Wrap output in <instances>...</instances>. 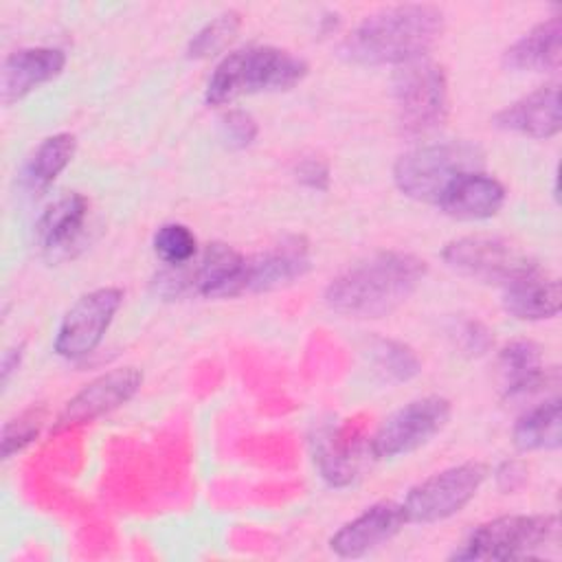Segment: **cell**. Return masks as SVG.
<instances>
[{
    "mask_svg": "<svg viewBox=\"0 0 562 562\" xmlns=\"http://www.w3.org/2000/svg\"><path fill=\"white\" fill-rule=\"evenodd\" d=\"M77 151V138L70 132H59L53 136H46L26 158L22 171H20V184L29 193H42L46 191L57 176L70 165Z\"/></svg>",
    "mask_w": 562,
    "mask_h": 562,
    "instance_id": "7402d4cb",
    "label": "cell"
},
{
    "mask_svg": "<svg viewBox=\"0 0 562 562\" xmlns=\"http://www.w3.org/2000/svg\"><path fill=\"white\" fill-rule=\"evenodd\" d=\"M454 340L465 356H483L494 345L492 331L481 321H461L454 329Z\"/></svg>",
    "mask_w": 562,
    "mask_h": 562,
    "instance_id": "f1b7e54d",
    "label": "cell"
},
{
    "mask_svg": "<svg viewBox=\"0 0 562 562\" xmlns=\"http://www.w3.org/2000/svg\"><path fill=\"white\" fill-rule=\"evenodd\" d=\"M151 246H154L156 257L165 266H173V268L187 266L189 261H193L198 257V239H195L193 231L178 222L162 224L154 233Z\"/></svg>",
    "mask_w": 562,
    "mask_h": 562,
    "instance_id": "484cf974",
    "label": "cell"
},
{
    "mask_svg": "<svg viewBox=\"0 0 562 562\" xmlns=\"http://www.w3.org/2000/svg\"><path fill=\"white\" fill-rule=\"evenodd\" d=\"M66 66V55L50 46L18 48L4 57L0 70L2 103L11 105L31 94L35 88L53 81Z\"/></svg>",
    "mask_w": 562,
    "mask_h": 562,
    "instance_id": "2e32d148",
    "label": "cell"
},
{
    "mask_svg": "<svg viewBox=\"0 0 562 562\" xmlns=\"http://www.w3.org/2000/svg\"><path fill=\"white\" fill-rule=\"evenodd\" d=\"M558 536L555 514H512L479 525L450 560L527 558Z\"/></svg>",
    "mask_w": 562,
    "mask_h": 562,
    "instance_id": "8992f818",
    "label": "cell"
},
{
    "mask_svg": "<svg viewBox=\"0 0 562 562\" xmlns=\"http://www.w3.org/2000/svg\"><path fill=\"white\" fill-rule=\"evenodd\" d=\"M503 307L518 321H544L560 312V281L540 268L503 288Z\"/></svg>",
    "mask_w": 562,
    "mask_h": 562,
    "instance_id": "d6986e66",
    "label": "cell"
},
{
    "mask_svg": "<svg viewBox=\"0 0 562 562\" xmlns=\"http://www.w3.org/2000/svg\"><path fill=\"white\" fill-rule=\"evenodd\" d=\"M450 419V402L441 395L413 400L389 415L369 439L375 459H395L426 446Z\"/></svg>",
    "mask_w": 562,
    "mask_h": 562,
    "instance_id": "9c48e42d",
    "label": "cell"
},
{
    "mask_svg": "<svg viewBox=\"0 0 562 562\" xmlns=\"http://www.w3.org/2000/svg\"><path fill=\"white\" fill-rule=\"evenodd\" d=\"M44 408L42 406H33L22 411L18 417L9 419L2 426V439H0V450H2V459H11L13 454L22 452L29 443L35 441V437L40 435L42 426H44Z\"/></svg>",
    "mask_w": 562,
    "mask_h": 562,
    "instance_id": "4316f807",
    "label": "cell"
},
{
    "mask_svg": "<svg viewBox=\"0 0 562 562\" xmlns=\"http://www.w3.org/2000/svg\"><path fill=\"white\" fill-rule=\"evenodd\" d=\"M310 66L305 59L277 46H246L222 57L209 77L204 101L226 105L239 97L290 90L301 83Z\"/></svg>",
    "mask_w": 562,
    "mask_h": 562,
    "instance_id": "3957f363",
    "label": "cell"
},
{
    "mask_svg": "<svg viewBox=\"0 0 562 562\" xmlns=\"http://www.w3.org/2000/svg\"><path fill=\"white\" fill-rule=\"evenodd\" d=\"M443 29L435 4L406 2L367 15L340 44V55L362 66H400L426 57Z\"/></svg>",
    "mask_w": 562,
    "mask_h": 562,
    "instance_id": "7a4b0ae2",
    "label": "cell"
},
{
    "mask_svg": "<svg viewBox=\"0 0 562 562\" xmlns=\"http://www.w3.org/2000/svg\"><path fill=\"white\" fill-rule=\"evenodd\" d=\"M294 176L303 187L314 189V191H327L329 180H331L329 165L323 158H316V156L301 158L294 167Z\"/></svg>",
    "mask_w": 562,
    "mask_h": 562,
    "instance_id": "f546056e",
    "label": "cell"
},
{
    "mask_svg": "<svg viewBox=\"0 0 562 562\" xmlns=\"http://www.w3.org/2000/svg\"><path fill=\"white\" fill-rule=\"evenodd\" d=\"M562 61V15L529 29L505 53L503 66L514 72H553Z\"/></svg>",
    "mask_w": 562,
    "mask_h": 562,
    "instance_id": "ac0fdd59",
    "label": "cell"
},
{
    "mask_svg": "<svg viewBox=\"0 0 562 562\" xmlns=\"http://www.w3.org/2000/svg\"><path fill=\"white\" fill-rule=\"evenodd\" d=\"M487 468L479 461L459 463L413 485L402 505L406 522H437L459 514L481 490Z\"/></svg>",
    "mask_w": 562,
    "mask_h": 562,
    "instance_id": "ba28073f",
    "label": "cell"
},
{
    "mask_svg": "<svg viewBox=\"0 0 562 562\" xmlns=\"http://www.w3.org/2000/svg\"><path fill=\"white\" fill-rule=\"evenodd\" d=\"M22 356H24V345H13L9 349H4L2 353V362H0V380H2V386L9 384L11 375L18 371L20 362H22Z\"/></svg>",
    "mask_w": 562,
    "mask_h": 562,
    "instance_id": "1f68e13d",
    "label": "cell"
},
{
    "mask_svg": "<svg viewBox=\"0 0 562 562\" xmlns=\"http://www.w3.org/2000/svg\"><path fill=\"white\" fill-rule=\"evenodd\" d=\"M241 18L237 11H224L209 20L187 44L189 59H206L222 53L237 35Z\"/></svg>",
    "mask_w": 562,
    "mask_h": 562,
    "instance_id": "d4e9b609",
    "label": "cell"
},
{
    "mask_svg": "<svg viewBox=\"0 0 562 562\" xmlns=\"http://www.w3.org/2000/svg\"><path fill=\"white\" fill-rule=\"evenodd\" d=\"M364 450H369V441L364 443L353 424H323L312 435L314 463L331 487H345L358 476Z\"/></svg>",
    "mask_w": 562,
    "mask_h": 562,
    "instance_id": "4fadbf2b",
    "label": "cell"
},
{
    "mask_svg": "<svg viewBox=\"0 0 562 562\" xmlns=\"http://www.w3.org/2000/svg\"><path fill=\"white\" fill-rule=\"evenodd\" d=\"M143 373L136 367H116L90 380L77 391L55 419L53 432L83 426L127 404L140 389Z\"/></svg>",
    "mask_w": 562,
    "mask_h": 562,
    "instance_id": "8fae6325",
    "label": "cell"
},
{
    "mask_svg": "<svg viewBox=\"0 0 562 562\" xmlns=\"http://www.w3.org/2000/svg\"><path fill=\"white\" fill-rule=\"evenodd\" d=\"M494 125L505 132L522 134L536 140L553 138L562 127L560 83L551 81L516 99L494 116Z\"/></svg>",
    "mask_w": 562,
    "mask_h": 562,
    "instance_id": "9a60e30c",
    "label": "cell"
},
{
    "mask_svg": "<svg viewBox=\"0 0 562 562\" xmlns=\"http://www.w3.org/2000/svg\"><path fill=\"white\" fill-rule=\"evenodd\" d=\"M220 130H222V140L231 149H246L248 145L255 143V138L259 134L257 121L246 110H228L222 116Z\"/></svg>",
    "mask_w": 562,
    "mask_h": 562,
    "instance_id": "83f0119b",
    "label": "cell"
},
{
    "mask_svg": "<svg viewBox=\"0 0 562 562\" xmlns=\"http://www.w3.org/2000/svg\"><path fill=\"white\" fill-rule=\"evenodd\" d=\"M312 268L310 244L303 235H288L266 250L246 257L239 294L268 292L290 285Z\"/></svg>",
    "mask_w": 562,
    "mask_h": 562,
    "instance_id": "7c38bea8",
    "label": "cell"
},
{
    "mask_svg": "<svg viewBox=\"0 0 562 562\" xmlns=\"http://www.w3.org/2000/svg\"><path fill=\"white\" fill-rule=\"evenodd\" d=\"M512 441L520 452L560 448L562 443L560 397L544 400L538 406L522 413L512 428Z\"/></svg>",
    "mask_w": 562,
    "mask_h": 562,
    "instance_id": "603a6c76",
    "label": "cell"
},
{
    "mask_svg": "<svg viewBox=\"0 0 562 562\" xmlns=\"http://www.w3.org/2000/svg\"><path fill=\"white\" fill-rule=\"evenodd\" d=\"M507 191L501 180L481 171H465L439 198L437 206L441 213L454 220H490L505 204Z\"/></svg>",
    "mask_w": 562,
    "mask_h": 562,
    "instance_id": "e0dca14e",
    "label": "cell"
},
{
    "mask_svg": "<svg viewBox=\"0 0 562 562\" xmlns=\"http://www.w3.org/2000/svg\"><path fill=\"white\" fill-rule=\"evenodd\" d=\"M393 103L397 125L406 136H424L448 119V77L441 64L417 57L393 70Z\"/></svg>",
    "mask_w": 562,
    "mask_h": 562,
    "instance_id": "5b68a950",
    "label": "cell"
},
{
    "mask_svg": "<svg viewBox=\"0 0 562 562\" xmlns=\"http://www.w3.org/2000/svg\"><path fill=\"white\" fill-rule=\"evenodd\" d=\"M406 525L402 505L380 501L367 507L360 516L345 522L331 538L329 549L340 558H362L382 542L391 540Z\"/></svg>",
    "mask_w": 562,
    "mask_h": 562,
    "instance_id": "5bb4252c",
    "label": "cell"
},
{
    "mask_svg": "<svg viewBox=\"0 0 562 562\" xmlns=\"http://www.w3.org/2000/svg\"><path fill=\"white\" fill-rule=\"evenodd\" d=\"M426 261L404 250H378L329 281L325 305L347 318H380L397 310L422 283Z\"/></svg>",
    "mask_w": 562,
    "mask_h": 562,
    "instance_id": "6da1fadb",
    "label": "cell"
},
{
    "mask_svg": "<svg viewBox=\"0 0 562 562\" xmlns=\"http://www.w3.org/2000/svg\"><path fill=\"white\" fill-rule=\"evenodd\" d=\"M485 151L472 140H441L402 154L393 165V182L402 195L435 204L465 171H481Z\"/></svg>",
    "mask_w": 562,
    "mask_h": 562,
    "instance_id": "277c9868",
    "label": "cell"
},
{
    "mask_svg": "<svg viewBox=\"0 0 562 562\" xmlns=\"http://www.w3.org/2000/svg\"><path fill=\"white\" fill-rule=\"evenodd\" d=\"M441 259L470 279L503 288L540 268L522 246L496 235L457 237L443 246Z\"/></svg>",
    "mask_w": 562,
    "mask_h": 562,
    "instance_id": "52a82bcc",
    "label": "cell"
},
{
    "mask_svg": "<svg viewBox=\"0 0 562 562\" xmlns=\"http://www.w3.org/2000/svg\"><path fill=\"white\" fill-rule=\"evenodd\" d=\"M367 356L371 360L373 371L386 382H395V384L408 382L422 371V362L417 353L400 340L373 338L369 342Z\"/></svg>",
    "mask_w": 562,
    "mask_h": 562,
    "instance_id": "cb8c5ba5",
    "label": "cell"
},
{
    "mask_svg": "<svg viewBox=\"0 0 562 562\" xmlns=\"http://www.w3.org/2000/svg\"><path fill=\"white\" fill-rule=\"evenodd\" d=\"M121 303V288H97L81 294L68 307L55 331V353L66 360H81L90 356L101 345Z\"/></svg>",
    "mask_w": 562,
    "mask_h": 562,
    "instance_id": "30bf717a",
    "label": "cell"
},
{
    "mask_svg": "<svg viewBox=\"0 0 562 562\" xmlns=\"http://www.w3.org/2000/svg\"><path fill=\"white\" fill-rule=\"evenodd\" d=\"M88 209V200L77 191L57 198L35 222L37 246L46 252H53L75 244L86 226Z\"/></svg>",
    "mask_w": 562,
    "mask_h": 562,
    "instance_id": "ffe728a7",
    "label": "cell"
},
{
    "mask_svg": "<svg viewBox=\"0 0 562 562\" xmlns=\"http://www.w3.org/2000/svg\"><path fill=\"white\" fill-rule=\"evenodd\" d=\"M494 479H496L498 490L509 494V492H516L525 483L527 470L518 459H507V461L498 463V468L494 470Z\"/></svg>",
    "mask_w": 562,
    "mask_h": 562,
    "instance_id": "4dcf8cb0",
    "label": "cell"
},
{
    "mask_svg": "<svg viewBox=\"0 0 562 562\" xmlns=\"http://www.w3.org/2000/svg\"><path fill=\"white\" fill-rule=\"evenodd\" d=\"M498 375L507 400L536 393L547 382L542 351L533 340H512L498 353Z\"/></svg>",
    "mask_w": 562,
    "mask_h": 562,
    "instance_id": "44dd1931",
    "label": "cell"
}]
</instances>
